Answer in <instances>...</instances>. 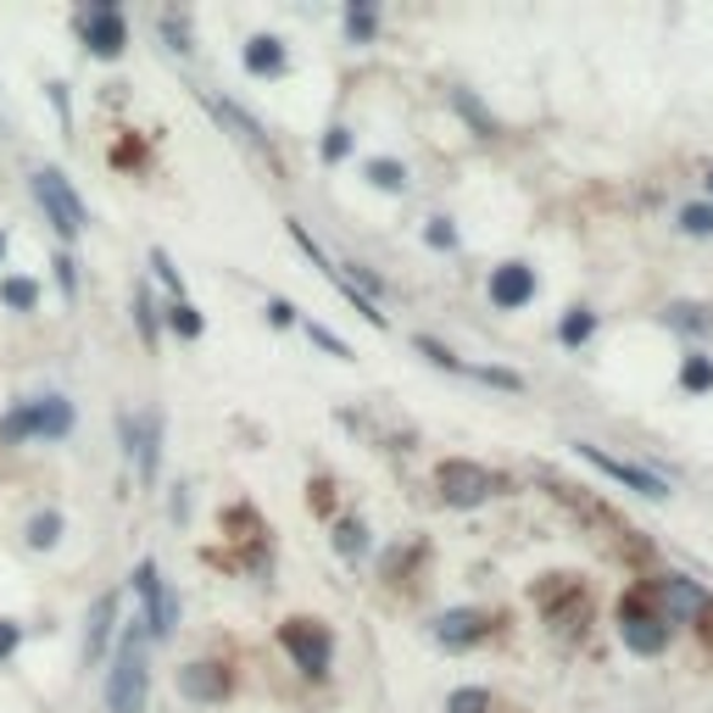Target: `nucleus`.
<instances>
[{
	"mask_svg": "<svg viewBox=\"0 0 713 713\" xmlns=\"http://www.w3.org/2000/svg\"><path fill=\"white\" fill-rule=\"evenodd\" d=\"M307 335H312V346H323L329 357H352V346L335 335V329H323V323H307Z\"/></svg>",
	"mask_w": 713,
	"mask_h": 713,
	"instance_id": "nucleus-39",
	"label": "nucleus"
},
{
	"mask_svg": "<svg viewBox=\"0 0 713 713\" xmlns=\"http://www.w3.org/2000/svg\"><path fill=\"white\" fill-rule=\"evenodd\" d=\"M452 107H457V112H463V118H468V123H474V128H480V134H485V139H491V134H496V118H491V112H485V107H480V101H474V95H468V89H452Z\"/></svg>",
	"mask_w": 713,
	"mask_h": 713,
	"instance_id": "nucleus-27",
	"label": "nucleus"
},
{
	"mask_svg": "<svg viewBox=\"0 0 713 713\" xmlns=\"http://www.w3.org/2000/svg\"><path fill=\"white\" fill-rule=\"evenodd\" d=\"M134 329H139V341H146V352H157L162 341V318H157V302L146 284H134Z\"/></svg>",
	"mask_w": 713,
	"mask_h": 713,
	"instance_id": "nucleus-21",
	"label": "nucleus"
},
{
	"mask_svg": "<svg viewBox=\"0 0 713 713\" xmlns=\"http://www.w3.org/2000/svg\"><path fill=\"white\" fill-rule=\"evenodd\" d=\"M28 441H39V418H34V402H12L7 413H0V446H28Z\"/></svg>",
	"mask_w": 713,
	"mask_h": 713,
	"instance_id": "nucleus-18",
	"label": "nucleus"
},
{
	"mask_svg": "<svg viewBox=\"0 0 713 713\" xmlns=\"http://www.w3.org/2000/svg\"><path fill=\"white\" fill-rule=\"evenodd\" d=\"M491 302H496L502 312L530 307V302H536V268H530V262H502V268H491Z\"/></svg>",
	"mask_w": 713,
	"mask_h": 713,
	"instance_id": "nucleus-13",
	"label": "nucleus"
},
{
	"mask_svg": "<svg viewBox=\"0 0 713 713\" xmlns=\"http://www.w3.org/2000/svg\"><path fill=\"white\" fill-rule=\"evenodd\" d=\"M279 647L291 652L296 669L312 675V680H323L329 663H335V636H329V625H318V619H284L279 625Z\"/></svg>",
	"mask_w": 713,
	"mask_h": 713,
	"instance_id": "nucleus-3",
	"label": "nucleus"
},
{
	"mask_svg": "<svg viewBox=\"0 0 713 713\" xmlns=\"http://www.w3.org/2000/svg\"><path fill=\"white\" fill-rule=\"evenodd\" d=\"M151 268H157V279L173 291V302H184V279H179V268H173V257L162 251V246H151Z\"/></svg>",
	"mask_w": 713,
	"mask_h": 713,
	"instance_id": "nucleus-34",
	"label": "nucleus"
},
{
	"mask_svg": "<svg viewBox=\"0 0 713 713\" xmlns=\"http://www.w3.org/2000/svg\"><path fill=\"white\" fill-rule=\"evenodd\" d=\"M491 630H496L491 613H480V607H452V613H441V619H435L430 636H435L446 652H468V647H480Z\"/></svg>",
	"mask_w": 713,
	"mask_h": 713,
	"instance_id": "nucleus-10",
	"label": "nucleus"
},
{
	"mask_svg": "<svg viewBox=\"0 0 713 713\" xmlns=\"http://www.w3.org/2000/svg\"><path fill=\"white\" fill-rule=\"evenodd\" d=\"M413 346H418V352H423V357H430V362H435V368H457V373H463V357H457V352H446V346H441V341H430V335H418V341H413Z\"/></svg>",
	"mask_w": 713,
	"mask_h": 713,
	"instance_id": "nucleus-37",
	"label": "nucleus"
},
{
	"mask_svg": "<svg viewBox=\"0 0 713 713\" xmlns=\"http://www.w3.org/2000/svg\"><path fill=\"white\" fill-rule=\"evenodd\" d=\"M241 62H246L251 78H279L284 67H291V51H284L279 34H251V39L241 45Z\"/></svg>",
	"mask_w": 713,
	"mask_h": 713,
	"instance_id": "nucleus-16",
	"label": "nucleus"
},
{
	"mask_svg": "<svg viewBox=\"0 0 713 713\" xmlns=\"http://www.w3.org/2000/svg\"><path fill=\"white\" fill-rule=\"evenodd\" d=\"M373 28H379V17H373V7H352L346 12V34L362 45V39H373Z\"/></svg>",
	"mask_w": 713,
	"mask_h": 713,
	"instance_id": "nucleus-36",
	"label": "nucleus"
},
{
	"mask_svg": "<svg viewBox=\"0 0 713 713\" xmlns=\"http://www.w3.org/2000/svg\"><path fill=\"white\" fill-rule=\"evenodd\" d=\"M335 552H341V557H362V552H368V525H362V518L335 525Z\"/></svg>",
	"mask_w": 713,
	"mask_h": 713,
	"instance_id": "nucleus-26",
	"label": "nucleus"
},
{
	"mask_svg": "<svg viewBox=\"0 0 713 713\" xmlns=\"http://www.w3.org/2000/svg\"><path fill=\"white\" fill-rule=\"evenodd\" d=\"M619 636H625V647H630V652L657 657L663 647H669V619L647 607V591H630V597L619 602Z\"/></svg>",
	"mask_w": 713,
	"mask_h": 713,
	"instance_id": "nucleus-6",
	"label": "nucleus"
},
{
	"mask_svg": "<svg viewBox=\"0 0 713 713\" xmlns=\"http://www.w3.org/2000/svg\"><path fill=\"white\" fill-rule=\"evenodd\" d=\"M346 157H352V128L335 123V128L323 134V162H346Z\"/></svg>",
	"mask_w": 713,
	"mask_h": 713,
	"instance_id": "nucleus-35",
	"label": "nucleus"
},
{
	"mask_svg": "<svg viewBox=\"0 0 713 713\" xmlns=\"http://www.w3.org/2000/svg\"><path fill=\"white\" fill-rule=\"evenodd\" d=\"M536 602H541V613H546L557 630H586V591L568 580V575H546V580L536 586Z\"/></svg>",
	"mask_w": 713,
	"mask_h": 713,
	"instance_id": "nucleus-8",
	"label": "nucleus"
},
{
	"mask_svg": "<svg viewBox=\"0 0 713 713\" xmlns=\"http://www.w3.org/2000/svg\"><path fill=\"white\" fill-rule=\"evenodd\" d=\"M62 536H67V518H62L57 507H39V513H28V525H23V541H28V552H51Z\"/></svg>",
	"mask_w": 713,
	"mask_h": 713,
	"instance_id": "nucleus-19",
	"label": "nucleus"
},
{
	"mask_svg": "<svg viewBox=\"0 0 713 713\" xmlns=\"http://www.w3.org/2000/svg\"><path fill=\"white\" fill-rule=\"evenodd\" d=\"M0 307H7V312H39V279L7 273V279H0Z\"/></svg>",
	"mask_w": 713,
	"mask_h": 713,
	"instance_id": "nucleus-20",
	"label": "nucleus"
},
{
	"mask_svg": "<svg viewBox=\"0 0 713 713\" xmlns=\"http://www.w3.org/2000/svg\"><path fill=\"white\" fill-rule=\"evenodd\" d=\"M118 591H101L89 602V613H84V652H78V663L84 669H95V663L107 657V647H112V636H118Z\"/></svg>",
	"mask_w": 713,
	"mask_h": 713,
	"instance_id": "nucleus-9",
	"label": "nucleus"
},
{
	"mask_svg": "<svg viewBox=\"0 0 713 713\" xmlns=\"http://www.w3.org/2000/svg\"><path fill=\"white\" fill-rule=\"evenodd\" d=\"M580 457L591 463V468H602L607 480H619L625 491H636V496H647V502H663L669 496V485L657 480V474H647V468H636V463H619V457H607L602 446H580Z\"/></svg>",
	"mask_w": 713,
	"mask_h": 713,
	"instance_id": "nucleus-11",
	"label": "nucleus"
},
{
	"mask_svg": "<svg viewBox=\"0 0 713 713\" xmlns=\"http://www.w3.org/2000/svg\"><path fill=\"white\" fill-rule=\"evenodd\" d=\"M51 268H57V291H62L67 307H73V302H78V257H73V251H57Z\"/></svg>",
	"mask_w": 713,
	"mask_h": 713,
	"instance_id": "nucleus-28",
	"label": "nucleus"
},
{
	"mask_svg": "<svg viewBox=\"0 0 713 713\" xmlns=\"http://www.w3.org/2000/svg\"><path fill=\"white\" fill-rule=\"evenodd\" d=\"M184 513H189V496H184V485L173 491V518H179V525H184Z\"/></svg>",
	"mask_w": 713,
	"mask_h": 713,
	"instance_id": "nucleus-42",
	"label": "nucleus"
},
{
	"mask_svg": "<svg viewBox=\"0 0 713 713\" xmlns=\"http://www.w3.org/2000/svg\"><path fill=\"white\" fill-rule=\"evenodd\" d=\"M446 713H491V691L463 686V691H452V697H446Z\"/></svg>",
	"mask_w": 713,
	"mask_h": 713,
	"instance_id": "nucleus-29",
	"label": "nucleus"
},
{
	"mask_svg": "<svg viewBox=\"0 0 713 713\" xmlns=\"http://www.w3.org/2000/svg\"><path fill=\"white\" fill-rule=\"evenodd\" d=\"M362 173H368V184H373V189H391V196H402V189H407V168H402V162H391V157H373Z\"/></svg>",
	"mask_w": 713,
	"mask_h": 713,
	"instance_id": "nucleus-24",
	"label": "nucleus"
},
{
	"mask_svg": "<svg viewBox=\"0 0 713 713\" xmlns=\"http://www.w3.org/2000/svg\"><path fill=\"white\" fill-rule=\"evenodd\" d=\"M229 691H234V675L223 669V663H212V657L184 663V669H179V697H189V702H223Z\"/></svg>",
	"mask_w": 713,
	"mask_h": 713,
	"instance_id": "nucleus-12",
	"label": "nucleus"
},
{
	"mask_svg": "<svg viewBox=\"0 0 713 713\" xmlns=\"http://www.w3.org/2000/svg\"><path fill=\"white\" fill-rule=\"evenodd\" d=\"M134 591H139V602H146V619H139L146 641H168V636H173V625H179V597L168 591L162 568H157L151 557L134 568Z\"/></svg>",
	"mask_w": 713,
	"mask_h": 713,
	"instance_id": "nucleus-5",
	"label": "nucleus"
},
{
	"mask_svg": "<svg viewBox=\"0 0 713 713\" xmlns=\"http://www.w3.org/2000/svg\"><path fill=\"white\" fill-rule=\"evenodd\" d=\"M45 101L57 107V123H62V134H73V95H67V84H62V78H45Z\"/></svg>",
	"mask_w": 713,
	"mask_h": 713,
	"instance_id": "nucleus-30",
	"label": "nucleus"
},
{
	"mask_svg": "<svg viewBox=\"0 0 713 713\" xmlns=\"http://www.w3.org/2000/svg\"><path fill=\"white\" fill-rule=\"evenodd\" d=\"M680 229L697 234V241H702V234H713V201H691V207H680Z\"/></svg>",
	"mask_w": 713,
	"mask_h": 713,
	"instance_id": "nucleus-31",
	"label": "nucleus"
},
{
	"mask_svg": "<svg viewBox=\"0 0 713 713\" xmlns=\"http://www.w3.org/2000/svg\"><path fill=\"white\" fill-rule=\"evenodd\" d=\"M657 597H663V607H669V613H663V619H702V613L713 607V597L702 591V586H691L686 575H669V580H657Z\"/></svg>",
	"mask_w": 713,
	"mask_h": 713,
	"instance_id": "nucleus-14",
	"label": "nucleus"
},
{
	"mask_svg": "<svg viewBox=\"0 0 713 713\" xmlns=\"http://www.w3.org/2000/svg\"><path fill=\"white\" fill-rule=\"evenodd\" d=\"M34 418H39V441H67L78 423V407L51 391V396H34Z\"/></svg>",
	"mask_w": 713,
	"mask_h": 713,
	"instance_id": "nucleus-17",
	"label": "nucleus"
},
{
	"mask_svg": "<svg viewBox=\"0 0 713 713\" xmlns=\"http://www.w3.org/2000/svg\"><path fill=\"white\" fill-rule=\"evenodd\" d=\"M168 329H173L179 341H201V335H207V318H201V307L173 302V307H168Z\"/></svg>",
	"mask_w": 713,
	"mask_h": 713,
	"instance_id": "nucleus-23",
	"label": "nucleus"
},
{
	"mask_svg": "<svg viewBox=\"0 0 713 713\" xmlns=\"http://www.w3.org/2000/svg\"><path fill=\"white\" fill-rule=\"evenodd\" d=\"M680 385H686L691 396H702V391H713V357H702V352H691V357L680 362Z\"/></svg>",
	"mask_w": 713,
	"mask_h": 713,
	"instance_id": "nucleus-25",
	"label": "nucleus"
},
{
	"mask_svg": "<svg viewBox=\"0 0 713 713\" xmlns=\"http://www.w3.org/2000/svg\"><path fill=\"white\" fill-rule=\"evenodd\" d=\"M146 691H151L146 630L123 625V636H118V647H112V669H107V708H112V713H146Z\"/></svg>",
	"mask_w": 713,
	"mask_h": 713,
	"instance_id": "nucleus-1",
	"label": "nucleus"
},
{
	"mask_svg": "<svg viewBox=\"0 0 713 713\" xmlns=\"http://www.w3.org/2000/svg\"><path fill=\"white\" fill-rule=\"evenodd\" d=\"M708 196H713V168H708Z\"/></svg>",
	"mask_w": 713,
	"mask_h": 713,
	"instance_id": "nucleus-44",
	"label": "nucleus"
},
{
	"mask_svg": "<svg viewBox=\"0 0 713 713\" xmlns=\"http://www.w3.org/2000/svg\"><path fill=\"white\" fill-rule=\"evenodd\" d=\"M268 323H273V329H291V323H296V307L284 302V296H273V302H268Z\"/></svg>",
	"mask_w": 713,
	"mask_h": 713,
	"instance_id": "nucleus-41",
	"label": "nucleus"
},
{
	"mask_svg": "<svg viewBox=\"0 0 713 713\" xmlns=\"http://www.w3.org/2000/svg\"><path fill=\"white\" fill-rule=\"evenodd\" d=\"M435 485H441V496H446L452 507H480V502L496 491V474L480 468V463H468V457H446V463L435 468Z\"/></svg>",
	"mask_w": 713,
	"mask_h": 713,
	"instance_id": "nucleus-7",
	"label": "nucleus"
},
{
	"mask_svg": "<svg viewBox=\"0 0 713 713\" xmlns=\"http://www.w3.org/2000/svg\"><path fill=\"white\" fill-rule=\"evenodd\" d=\"M591 335H597V312L568 307V312H563V323H557V341H563V346H586Z\"/></svg>",
	"mask_w": 713,
	"mask_h": 713,
	"instance_id": "nucleus-22",
	"label": "nucleus"
},
{
	"mask_svg": "<svg viewBox=\"0 0 713 713\" xmlns=\"http://www.w3.org/2000/svg\"><path fill=\"white\" fill-rule=\"evenodd\" d=\"M23 652V619H0V663H12Z\"/></svg>",
	"mask_w": 713,
	"mask_h": 713,
	"instance_id": "nucleus-38",
	"label": "nucleus"
},
{
	"mask_svg": "<svg viewBox=\"0 0 713 713\" xmlns=\"http://www.w3.org/2000/svg\"><path fill=\"white\" fill-rule=\"evenodd\" d=\"M157 28L168 34V45H173L179 57H189V51H196V45H189V23H184L179 12H162V23H157Z\"/></svg>",
	"mask_w": 713,
	"mask_h": 713,
	"instance_id": "nucleus-33",
	"label": "nucleus"
},
{
	"mask_svg": "<svg viewBox=\"0 0 713 713\" xmlns=\"http://www.w3.org/2000/svg\"><path fill=\"white\" fill-rule=\"evenodd\" d=\"M34 201H39V212L51 218V229L62 234L67 246L89 229V207H84V196L73 189V179H62L57 168H34Z\"/></svg>",
	"mask_w": 713,
	"mask_h": 713,
	"instance_id": "nucleus-2",
	"label": "nucleus"
},
{
	"mask_svg": "<svg viewBox=\"0 0 713 713\" xmlns=\"http://www.w3.org/2000/svg\"><path fill=\"white\" fill-rule=\"evenodd\" d=\"M669 323L680 329V335H702V329H708L713 318H708L702 307H691V302H680V307H669Z\"/></svg>",
	"mask_w": 713,
	"mask_h": 713,
	"instance_id": "nucleus-32",
	"label": "nucleus"
},
{
	"mask_svg": "<svg viewBox=\"0 0 713 713\" xmlns=\"http://www.w3.org/2000/svg\"><path fill=\"white\" fill-rule=\"evenodd\" d=\"M207 112L234 134V139H241V146H251V151H262V157H273L268 151V134H262V123L246 112V107H234V101H223V95H207Z\"/></svg>",
	"mask_w": 713,
	"mask_h": 713,
	"instance_id": "nucleus-15",
	"label": "nucleus"
},
{
	"mask_svg": "<svg viewBox=\"0 0 713 713\" xmlns=\"http://www.w3.org/2000/svg\"><path fill=\"white\" fill-rule=\"evenodd\" d=\"M78 39H84V51L89 57H101V62H118L128 51V17L112 7V0H95V7H84L73 17Z\"/></svg>",
	"mask_w": 713,
	"mask_h": 713,
	"instance_id": "nucleus-4",
	"label": "nucleus"
},
{
	"mask_svg": "<svg viewBox=\"0 0 713 713\" xmlns=\"http://www.w3.org/2000/svg\"><path fill=\"white\" fill-rule=\"evenodd\" d=\"M423 241H430L435 251H452V246H457V229H452L446 218H430V229H423Z\"/></svg>",
	"mask_w": 713,
	"mask_h": 713,
	"instance_id": "nucleus-40",
	"label": "nucleus"
},
{
	"mask_svg": "<svg viewBox=\"0 0 713 713\" xmlns=\"http://www.w3.org/2000/svg\"><path fill=\"white\" fill-rule=\"evenodd\" d=\"M7 251H12V241H7V229H0V262H7Z\"/></svg>",
	"mask_w": 713,
	"mask_h": 713,
	"instance_id": "nucleus-43",
	"label": "nucleus"
}]
</instances>
